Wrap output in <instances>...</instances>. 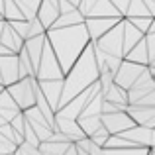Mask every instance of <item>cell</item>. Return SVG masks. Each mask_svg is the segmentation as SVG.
Wrapping results in <instances>:
<instances>
[{
  "instance_id": "obj_29",
  "label": "cell",
  "mask_w": 155,
  "mask_h": 155,
  "mask_svg": "<svg viewBox=\"0 0 155 155\" xmlns=\"http://www.w3.org/2000/svg\"><path fill=\"white\" fill-rule=\"evenodd\" d=\"M128 16H151V14H149L147 6L143 4V0H130L124 18H128Z\"/></svg>"
},
{
  "instance_id": "obj_27",
  "label": "cell",
  "mask_w": 155,
  "mask_h": 155,
  "mask_svg": "<svg viewBox=\"0 0 155 155\" xmlns=\"http://www.w3.org/2000/svg\"><path fill=\"white\" fill-rule=\"evenodd\" d=\"M77 122H79L81 130L84 132V136H91L96 128L102 126V122H100V114H94V116H79Z\"/></svg>"
},
{
  "instance_id": "obj_9",
  "label": "cell",
  "mask_w": 155,
  "mask_h": 155,
  "mask_svg": "<svg viewBox=\"0 0 155 155\" xmlns=\"http://www.w3.org/2000/svg\"><path fill=\"white\" fill-rule=\"evenodd\" d=\"M145 69V65H140V63H134V61H126L122 59L120 61V67L118 71L114 73V83L120 84L122 88H128L137 77L141 75V71Z\"/></svg>"
},
{
  "instance_id": "obj_42",
  "label": "cell",
  "mask_w": 155,
  "mask_h": 155,
  "mask_svg": "<svg viewBox=\"0 0 155 155\" xmlns=\"http://www.w3.org/2000/svg\"><path fill=\"white\" fill-rule=\"evenodd\" d=\"M2 26H4V20H0V31H2ZM2 53H8V51L4 49V47H2V43H0V55H2Z\"/></svg>"
},
{
  "instance_id": "obj_30",
  "label": "cell",
  "mask_w": 155,
  "mask_h": 155,
  "mask_svg": "<svg viewBox=\"0 0 155 155\" xmlns=\"http://www.w3.org/2000/svg\"><path fill=\"white\" fill-rule=\"evenodd\" d=\"M126 20H128L132 26H136L140 31H143V34H145V31L149 30V26L155 22V16H128Z\"/></svg>"
},
{
  "instance_id": "obj_14",
  "label": "cell",
  "mask_w": 155,
  "mask_h": 155,
  "mask_svg": "<svg viewBox=\"0 0 155 155\" xmlns=\"http://www.w3.org/2000/svg\"><path fill=\"white\" fill-rule=\"evenodd\" d=\"M38 87L41 91L43 98L53 110H57L61 98V91H63V79H47V81H38Z\"/></svg>"
},
{
  "instance_id": "obj_10",
  "label": "cell",
  "mask_w": 155,
  "mask_h": 155,
  "mask_svg": "<svg viewBox=\"0 0 155 155\" xmlns=\"http://www.w3.org/2000/svg\"><path fill=\"white\" fill-rule=\"evenodd\" d=\"M100 122L108 134H120L124 130L132 128L134 126V120L128 116L126 110H118V112H110V114H100Z\"/></svg>"
},
{
  "instance_id": "obj_3",
  "label": "cell",
  "mask_w": 155,
  "mask_h": 155,
  "mask_svg": "<svg viewBox=\"0 0 155 155\" xmlns=\"http://www.w3.org/2000/svg\"><path fill=\"white\" fill-rule=\"evenodd\" d=\"M35 87H38V79L35 77H24V79H18L16 83L8 84V87H4L8 91V94L12 96V100L16 102L20 110H26L30 108V106H34V91Z\"/></svg>"
},
{
  "instance_id": "obj_25",
  "label": "cell",
  "mask_w": 155,
  "mask_h": 155,
  "mask_svg": "<svg viewBox=\"0 0 155 155\" xmlns=\"http://www.w3.org/2000/svg\"><path fill=\"white\" fill-rule=\"evenodd\" d=\"M153 147H102V155H149Z\"/></svg>"
},
{
  "instance_id": "obj_17",
  "label": "cell",
  "mask_w": 155,
  "mask_h": 155,
  "mask_svg": "<svg viewBox=\"0 0 155 155\" xmlns=\"http://www.w3.org/2000/svg\"><path fill=\"white\" fill-rule=\"evenodd\" d=\"M59 16V6H57V0H39L38 12H35V18L43 24V28H51V24L57 20Z\"/></svg>"
},
{
  "instance_id": "obj_8",
  "label": "cell",
  "mask_w": 155,
  "mask_h": 155,
  "mask_svg": "<svg viewBox=\"0 0 155 155\" xmlns=\"http://www.w3.org/2000/svg\"><path fill=\"white\" fill-rule=\"evenodd\" d=\"M151 91H155L153 73L145 67L143 71H141V75L137 77V79L134 81L128 88H126V92H128V104L137 102V100H140L143 94H147V92H151Z\"/></svg>"
},
{
  "instance_id": "obj_33",
  "label": "cell",
  "mask_w": 155,
  "mask_h": 155,
  "mask_svg": "<svg viewBox=\"0 0 155 155\" xmlns=\"http://www.w3.org/2000/svg\"><path fill=\"white\" fill-rule=\"evenodd\" d=\"M120 61H122V57L108 55V53H106V57H104V63L98 67V71H100V69H108L110 73H116V71H118V67H120Z\"/></svg>"
},
{
  "instance_id": "obj_11",
  "label": "cell",
  "mask_w": 155,
  "mask_h": 155,
  "mask_svg": "<svg viewBox=\"0 0 155 155\" xmlns=\"http://www.w3.org/2000/svg\"><path fill=\"white\" fill-rule=\"evenodd\" d=\"M18 79V55L16 53H2L0 55V84L8 87Z\"/></svg>"
},
{
  "instance_id": "obj_44",
  "label": "cell",
  "mask_w": 155,
  "mask_h": 155,
  "mask_svg": "<svg viewBox=\"0 0 155 155\" xmlns=\"http://www.w3.org/2000/svg\"><path fill=\"white\" fill-rule=\"evenodd\" d=\"M0 10H2V0H0Z\"/></svg>"
},
{
  "instance_id": "obj_6",
  "label": "cell",
  "mask_w": 155,
  "mask_h": 155,
  "mask_svg": "<svg viewBox=\"0 0 155 155\" xmlns=\"http://www.w3.org/2000/svg\"><path fill=\"white\" fill-rule=\"evenodd\" d=\"M79 12L84 18H96V16H106V18H122L120 12L112 6L110 0H81Z\"/></svg>"
},
{
  "instance_id": "obj_34",
  "label": "cell",
  "mask_w": 155,
  "mask_h": 155,
  "mask_svg": "<svg viewBox=\"0 0 155 155\" xmlns=\"http://www.w3.org/2000/svg\"><path fill=\"white\" fill-rule=\"evenodd\" d=\"M14 155H41V151H39L35 145H30L28 141H22V143L16 147Z\"/></svg>"
},
{
  "instance_id": "obj_48",
  "label": "cell",
  "mask_w": 155,
  "mask_h": 155,
  "mask_svg": "<svg viewBox=\"0 0 155 155\" xmlns=\"http://www.w3.org/2000/svg\"><path fill=\"white\" fill-rule=\"evenodd\" d=\"M149 155H153V151H151V153H149Z\"/></svg>"
},
{
  "instance_id": "obj_28",
  "label": "cell",
  "mask_w": 155,
  "mask_h": 155,
  "mask_svg": "<svg viewBox=\"0 0 155 155\" xmlns=\"http://www.w3.org/2000/svg\"><path fill=\"white\" fill-rule=\"evenodd\" d=\"M16 4H18L20 12L24 14V18L30 20L35 16V12H38V6H39V0H14Z\"/></svg>"
},
{
  "instance_id": "obj_1",
  "label": "cell",
  "mask_w": 155,
  "mask_h": 155,
  "mask_svg": "<svg viewBox=\"0 0 155 155\" xmlns=\"http://www.w3.org/2000/svg\"><path fill=\"white\" fill-rule=\"evenodd\" d=\"M45 38L53 53H55L57 61H59L63 75L69 71V67L75 63L77 57L83 53L87 43L91 41L83 22L75 24V26H65V28H47Z\"/></svg>"
},
{
  "instance_id": "obj_13",
  "label": "cell",
  "mask_w": 155,
  "mask_h": 155,
  "mask_svg": "<svg viewBox=\"0 0 155 155\" xmlns=\"http://www.w3.org/2000/svg\"><path fill=\"white\" fill-rule=\"evenodd\" d=\"M128 116L134 120V124L155 128V106H140V104H128L126 106Z\"/></svg>"
},
{
  "instance_id": "obj_22",
  "label": "cell",
  "mask_w": 155,
  "mask_h": 155,
  "mask_svg": "<svg viewBox=\"0 0 155 155\" xmlns=\"http://www.w3.org/2000/svg\"><path fill=\"white\" fill-rule=\"evenodd\" d=\"M84 22V16L79 12V8L71 12H63V14L57 16V20L51 24V28H65V26H75V24H81Z\"/></svg>"
},
{
  "instance_id": "obj_41",
  "label": "cell",
  "mask_w": 155,
  "mask_h": 155,
  "mask_svg": "<svg viewBox=\"0 0 155 155\" xmlns=\"http://www.w3.org/2000/svg\"><path fill=\"white\" fill-rule=\"evenodd\" d=\"M112 2V6L116 8L118 12H120V16L124 18V14H126V8H128V4H130V0H110Z\"/></svg>"
},
{
  "instance_id": "obj_15",
  "label": "cell",
  "mask_w": 155,
  "mask_h": 155,
  "mask_svg": "<svg viewBox=\"0 0 155 155\" xmlns=\"http://www.w3.org/2000/svg\"><path fill=\"white\" fill-rule=\"evenodd\" d=\"M120 18H106V16H96V18H84V28H87V34L91 38V41L98 39L104 31H108L114 24Z\"/></svg>"
},
{
  "instance_id": "obj_36",
  "label": "cell",
  "mask_w": 155,
  "mask_h": 155,
  "mask_svg": "<svg viewBox=\"0 0 155 155\" xmlns=\"http://www.w3.org/2000/svg\"><path fill=\"white\" fill-rule=\"evenodd\" d=\"M16 147H18V145H16L14 141L8 140V137H4L2 134H0V155H4V153H14Z\"/></svg>"
},
{
  "instance_id": "obj_21",
  "label": "cell",
  "mask_w": 155,
  "mask_h": 155,
  "mask_svg": "<svg viewBox=\"0 0 155 155\" xmlns=\"http://www.w3.org/2000/svg\"><path fill=\"white\" fill-rule=\"evenodd\" d=\"M122 59L134 61V63H140V65H147L149 59H147V49H145V39L141 38L140 41L132 47V49H128V51L124 53V57H122Z\"/></svg>"
},
{
  "instance_id": "obj_2",
  "label": "cell",
  "mask_w": 155,
  "mask_h": 155,
  "mask_svg": "<svg viewBox=\"0 0 155 155\" xmlns=\"http://www.w3.org/2000/svg\"><path fill=\"white\" fill-rule=\"evenodd\" d=\"M96 79H98V65H96L94 51H92V41H88L83 53L77 57V61L63 75V91H61V98L57 108H61L65 102H69L73 96L79 94L81 91H84Z\"/></svg>"
},
{
  "instance_id": "obj_19",
  "label": "cell",
  "mask_w": 155,
  "mask_h": 155,
  "mask_svg": "<svg viewBox=\"0 0 155 155\" xmlns=\"http://www.w3.org/2000/svg\"><path fill=\"white\" fill-rule=\"evenodd\" d=\"M141 38H143V31H140L136 26H132L126 18H122V45H124V53L128 49H132Z\"/></svg>"
},
{
  "instance_id": "obj_39",
  "label": "cell",
  "mask_w": 155,
  "mask_h": 155,
  "mask_svg": "<svg viewBox=\"0 0 155 155\" xmlns=\"http://www.w3.org/2000/svg\"><path fill=\"white\" fill-rule=\"evenodd\" d=\"M134 104H140V106H155V91L143 94L140 100H137V102H134Z\"/></svg>"
},
{
  "instance_id": "obj_46",
  "label": "cell",
  "mask_w": 155,
  "mask_h": 155,
  "mask_svg": "<svg viewBox=\"0 0 155 155\" xmlns=\"http://www.w3.org/2000/svg\"><path fill=\"white\" fill-rule=\"evenodd\" d=\"M2 88H4V87H2V84H0V91H2Z\"/></svg>"
},
{
  "instance_id": "obj_26",
  "label": "cell",
  "mask_w": 155,
  "mask_h": 155,
  "mask_svg": "<svg viewBox=\"0 0 155 155\" xmlns=\"http://www.w3.org/2000/svg\"><path fill=\"white\" fill-rule=\"evenodd\" d=\"M0 14H2V20H6V22H12V20H26L14 0H2V10H0Z\"/></svg>"
},
{
  "instance_id": "obj_40",
  "label": "cell",
  "mask_w": 155,
  "mask_h": 155,
  "mask_svg": "<svg viewBox=\"0 0 155 155\" xmlns=\"http://www.w3.org/2000/svg\"><path fill=\"white\" fill-rule=\"evenodd\" d=\"M18 112H20L18 108H0V118H2L4 122H10Z\"/></svg>"
},
{
  "instance_id": "obj_16",
  "label": "cell",
  "mask_w": 155,
  "mask_h": 155,
  "mask_svg": "<svg viewBox=\"0 0 155 155\" xmlns=\"http://www.w3.org/2000/svg\"><path fill=\"white\" fill-rule=\"evenodd\" d=\"M0 43H2V47L8 53H18L24 45V39L20 38V34L6 22V20H4L2 31H0Z\"/></svg>"
},
{
  "instance_id": "obj_5",
  "label": "cell",
  "mask_w": 155,
  "mask_h": 155,
  "mask_svg": "<svg viewBox=\"0 0 155 155\" xmlns=\"http://www.w3.org/2000/svg\"><path fill=\"white\" fill-rule=\"evenodd\" d=\"M94 43L98 49H102L108 55L124 57V45H122V18L110 28L108 31H104L98 39H94Z\"/></svg>"
},
{
  "instance_id": "obj_24",
  "label": "cell",
  "mask_w": 155,
  "mask_h": 155,
  "mask_svg": "<svg viewBox=\"0 0 155 155\" xmlns=\"http://www.w3.org/2000/svg\"><path fill=\"white\" fill-rule=\"evenodd\" d=\"M16 55H18V77L20 79H24V77H35V67L31 63V59L28 57V53L24 51V47Z\"/></svg>"
},
{
  "instance_id": "obj_4",
  "label": "cell",
  "mask_w": 155,
  "mask_h": 155,
  "mask_svg": "<svg viewBox=\"0 0 155 155\" xmlns=\"http://www.w3.org/2000/svg\"><path fill=\"white\" fill-rule=\"evenodd\" d=\"M35 79L38 81H47V79H63V71H61V65L57 61L55 53H53L51 45L43 43V49H41V55H39V61H38V67H35Z\"/></svg>"
},
{
  "instance_id": "obj_18",
  "label": "cell",
  "mask_w": 155,
  "mask_h": 155,
  "mask_svg": "<svg viewBox=\"0 0 155 155\" xmlns=\"http://www.w3.org/2000/svg\"><path fill=\"white\" fill-rule=\"evenodd\" d=\"M45 34H39V35H31V38H26L24 39V51L28 53V57L31 59L34 67H38V61H39V55H41V49H43V43H45Z\"/></svg>"
},
{
  "instance_id": "obj_47",
  "label": "cell",
  "mask_w": 155,
  "mask_h": 155,
  "mask_svg": "<svg viewBox=\"0 0 155 155\" xmlns=\"http://www.w3.org/2000/svg\"><path fill=\"white\" fill-rule=\"evenodd\" d=\"M0 20H2V14H0Z\"/></svg>"
},
{
  "instance_id": "obj_23",
  "label": "cell",
  "mask_w": 155,
  "mask_h": 155,
  "mask_svg": "<svg viewBox=\"0 0 155 155\" xmlns=\"http://www.w3.org/2000/svg\"><path fill=\"white\" fill-rule=\"evenodd\" d=\"M69 143H71V141H53V140H43V141H39L38 149L41 151V155H63Z\"/></svg>"
},
{
  "instance_id": "obj_32",
  "label": "cell",
  "mask_w": 155,
  "mask_h": 155,
  "mask_svg": "<svg viewBox=\"0 0 155 155\" xmlns=\"http://www.w3.org/2000/svg\"><path fill=\"white\" fill-rule=\"evenodd\" d=\"M22 137H24V141H28L30 145H35V147L39 145V137L35 136L34 128L30 126V122H28V120H26V124H24V130H22Z\"/></svg>"
},
{
  "instance_id": "obj_43",
  "label": "cell",
  "mask_w": 155,
  "mask_h": 155,
  "mask_svg": "<svg viewBox=\"0 0 155 155\" xmlns=\"http://www.w3.org/2000/svg\"><path fill=\"white\" fill-rule=\"evenodd\" d=\"M69 2H71V4H75V6H79V2H81V0H69Z\"/></svg>"
},
{
  "instance_id": "obj_45",
  "label": "cell",
  "mask_w": 155,
  "mask_h": 155,
  "mask_svg": "<svg viewBox=\"0 0 155 155\" xmlns=\"http://www.w3.org/2000/svg\"><path fill=\"white\" fill-rule=\"evenodd\" d=\"M4 155H14V153H4Z\"/></svg>"
},
{
  "instance_id": "obj_38",
  "label": "cell",
  "mask_w": 155,
  "mask_h": 155,
  "mask_svg": "<svg viewBox=\"0 0 155 155\" xmlns=\"http://www.w3.org/2000/svg\"><path fill=\"white\" fill-rule=\"evenodd\" d=\"M8 124H10V126H12V128H14V130H16L18 134H22V130H24V124H26V118H24L22 110H20V112L16 114V116L12 118L10 122H8Z\"/></svg>"
},
{
  "instance_id": "obj_20",
  "label": "cell",
  "mask_w": 155,
  "mask_h": 155,
  "mask_svg": "<svg viewBox=\"0 0 155 155\" xmlns=\"http://www.w3.org/2000/svg\"><path fill=\"white\" fill-rule=\"evenodd\" d=\"M102 98L108 100V102H114V104H128V92L126 88H122L120 84L116 83H110L106 88H102Z\"/></svg>"
},
{
  "instance_id": "obj_7",
  "label": "cell",
  "mask_w": 155,
  "mask_h": 155,
  "mask_svg": "<svg viewBox=\"0 0 155 155\" xmlns=\"http://www.w3.org/2000/svg\"><path fill=\"white\" fill-rule=\"evenodd\" d=\"M118 136L128 140L134 147H153L155 143V128H147V126H140V124H134L132 128L120 132Z\"/></svg>"
},
{
  "instance_id": "obj_12",
  "label": "cell",
  "mask_w": 155,
  "mask_h": 155,
  "mask_svg": "<svg viewBox=\"0 0 155 155\" xmlns=\"http://www.w3.org/2000/svg\"><path fill=\"white\" fill-rule=\"evenodd\" d=\"M53 128L63 134L69 141H79L81 137H84V132L81 130L79 122L73 120V118H65V116L55 114V118H53ZM55 130H53V132H55Z\"/></svg>"
},
{
  "instance_id": "obj_31",
  "label": "cell",
  "mask_w": 155,
  "mask_h": 155,
  "mask_svg": "<svg viewBox=\"0 0 155 155\" xmlns=\"http://www.w3.org/2000/svg\"><path fill=\"white\" fill-rule=\"evenodd\" d=\"M108 136H110L108 130H106L104 126H100V128H96L88 137H91L92 143H96V145H100V147H104V143H106V140H108Z\"/></svg>"
},
{
  "instance_id": "obj_35",
  "label": "cell",
  "mask_w": 155,
  "mask_h": 155,
  "mask_svg": "<svg viewBox=\"0 0 155 155\" xmlns=\"http://www.w3.org/2000/svg\"><path fill=\"white\" fill-rule=\"evenodd\" d=\"M28 22H30V28H28V38H31V35H39V34H45L43 24L39 22L35 16H34V18H30Z\"/></svg>"
},
{
  "instance_id": "obj_37",
  "label": "cell",
  "mask_w": 155,
  "mask_h": 155,
  "mask_svg": "<svg viewBox=\"0 0 155 155\" xmlns=\"http://www.w3.org/2000/svg\"><path fill=\"white\" fill-rule=\"evenodd\" d=\"M0 108H18V106H16V102L12 100V96L8 94L6 88H2V91H0ZM18 110H20V108H18Z\"/></svg>"
}]
</instances>
